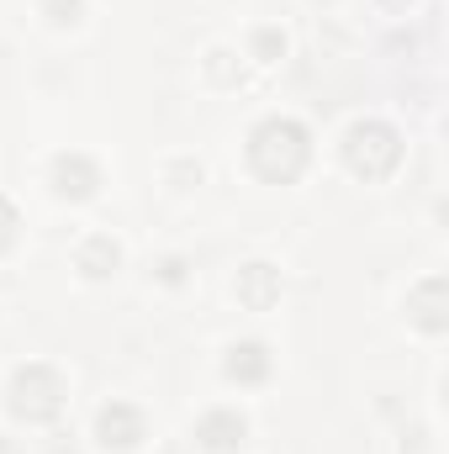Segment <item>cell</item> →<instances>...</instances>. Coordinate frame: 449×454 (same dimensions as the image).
Masks as SVG:
<instances>
[{
	"label": "cell",
	"instance_id": "13",
	"mask_svg": "<svg viewBox=\"0 0 449 454\" xmlns=\"http://www.w3.org/2000/svg\"><path fill=\"white\" fill-rule=\"evenodd\" d=\"M11 238H16V212H11V201L0 196V248H5Z\"/></svg>",
	"mask_w": 449,
	"mask_h": 454
},
{
	"label": "cell",
	"instance_id": "4",
	"mask_svg": "<svg viewBox=\"0 0 449 454\" xmlns=\"http://www.w3.org/2000/svg\"><path fill=\"white\" fill-rule=\"evenodd\" d=\"M96 439H101L106 450H132V444H143V418H138V407H127V402L101 407V418H96Z\"/></svg>",
	"mask_w": 449,
	"mask_h": 454
},
{
	"label": "cell",
	"instance_id": "12",
	"mask_svg": "<svg viewBox=\"0 0 449 454\" xmlns=\"http://www.w3.org/2000/svg\"><path fill=\"white\" fill-rule=\"evenodd\" d=\"M43 11H48V21H59V27L80 21V0H43Z\"/></svg>",
	"mask_w": 449,
	"mask_h": 454
},
{
	"label": "cell",
	"instance_id": "7",
	"mask_svg": "<svg viewBox=\"0 0 449 454\" xmlns=\"http://www.w3.org/2000/svg\"><path fill=\"white\" fill-rule=\"evenodd\" d=\"M196 439H201V444H207L212 454L238 450V444H243V418H238V412H207Z\"/></svg>",
	"mask_w": 449,
	"mask_h": 454
},
{
	"label": "cell",
	"instance_id": "5",
	"mask_svg": "<svg viewBox=\"0 0 449 454\" xmlns=\"http://www.w3.org/2000/svg\"><path fill=\"white\" fill-rule=\"evenodd\" d=\"M96 185H101V169H96L85 153H59V159H53V191H59V196L85 201V196H96Z\"/></svg>",
	"mask_w": 449,
	"mask_h": 454
},
{
	"label": "cell",
	"instance_id": "2",
	"mask_svg": "<svg viewBox=\"0 0 449 454\" xmlns=\"http://www.w3.org/2000/svg\"><path fill=\"white\" fill-rule=\"evenodd\" d=\"M343 159H349V169H354V175L381 180V175H391V169H397L402 143H397V132H391L386 121H359V127H349Z\"/></svg>",
	"mask_w": 449,
	"mask_h": 454
},
{
	"label": "cell",
	"instance_id": "1",
	"mask_svg": "<svg viewBox=\"0 0 449 454\" xmlns=\"http://www.w3.org/2000/svg\"><path fill=\"white\" fill-rule=\"evenodd\" d=\"M248 164H254V175L270 180V185L296 180L302 164H307V132H302V121H291V116L259 121V127L248 132Z\"/></svg>",
	"mask_w": 449,
	"mask_h": 454
},
{
	"label": "cell",
	"instance_id": "11",
	"mask_svg": "<svg viewBox=\"0 0 449 454\" xmlns=\"http://www.w3.org/2000/svg\"><path fill=\"white\" fill-rule=\"evenodd\" d=\"M254 53H259V59H264V64H275V59H280V53H286V37H280V32H270V27H264V32H259V37H254Z\"/></svg>",
	"mask_w": 449,
	"mask_h": 454
},
{
	"label": "cell",
	"instance_id": "8",
	"mask_svg": "<svg viewBox=\"0 0 449 454\" xmlns=\"http://www.w3.org/2000/svg\"><path fill=\"white\" fill-rule=\"evenodd\" d=\"M227 375H232V380H264V375H270L264 343H232V348H227Z\"/></svg>",
	"mask_w": 449,
	"mask_h": 454
},
{
	"label": "cell",
	"instance_id": "3",
	"mask_svg": "<svg viewBox=\"0 0 449 454\" xmlns=\"http://www.w3.org/2000/svg\"><path fill=\"white\" fill-rule=\"evenodd\" d=\"M59 407H64V380H59V370H48V364L16 370V380H11V412H16V418L48 423V418H59Z\"/></svg>",
	"mask_w": 449,
	"mask_h": 454
},
{
	"label": "cell",
	"instance_id": "9",
	"mask_svg": "<svg viewBox=\"0 0 449 454\" xmlns=\"http://www.w3.org/2000/svg\"><path fill=\"white\" fill-rule=\"evenodd\" d=\"M439 296H445V280H423V286H418V296L407 301V312H413V317H418V323H423L429 333H439V328H445V312H439Z\"/></svg>",
	"mask_w": 449,
	"mask_h": 454
},
{
	"label": "cell",
	"instance_id": "6",
	"mask_svg": "<svg viewBox=\"0 0 449 454\" xmlns=\"http://www.w3.org/2000/svg\"><path fill=\"white\" fill-rule=\"evenodd\" d=\"M275 296H280V275H275L270 264H248V270L238 275V301H243V307L264 312Z\"/></svg>",
	"mask_w": 449,
	"mask_h": 454
},
{
	"label": "cell",
	"instance_id": "10",
	"mask_svg": "<svg viewBox=\"0 0 449 454\" xmlns=\"http://www.w3.org/2000/svg\"><path fill=\"white\" fill-rule=\"evenodd\" d=\"M116 259H122V248H116L112 238H91V243L80 248V270H85L91 280H106L116 270Z\"/></svg>",
	"mask_w": 449,
	"mask_h": 454
}]
</instances>
